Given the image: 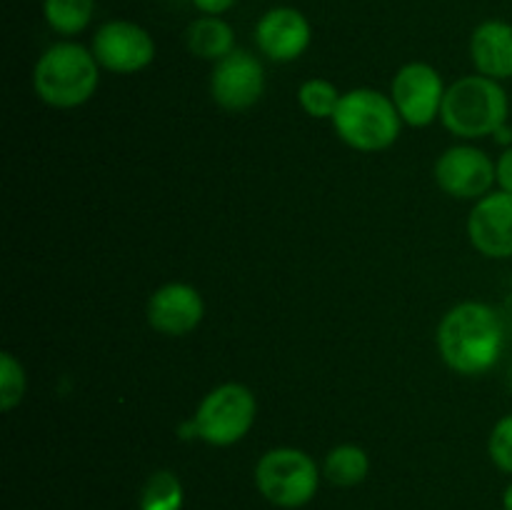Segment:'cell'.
I'll return each instance as SVG.
<instances>
[{
	"label": "cell",
	"instance_id": "ba28073f",
	"mask_svg": "<svg viewBox=\"0 0 512 510\" xmlns=\"http://www.w3.org/2000/svg\"><path fill=\"white\" fill-rule=\"evenodd\" d=\"M443 75L428 63H408L395 73L390 98L398 108L403 123L413 128H425L433 123L443 110L445 100Z\"/></svg>",
	"mask_w": 512,
	"mask_h": 510
},
{
	"label": "cell",
	"instance_id": "5b68a950",
	"mask_svg": "<svg viewBox=\"0 0 512 510\" xmlns=\"http://www.w3.org/2000/svg\"><path fill=\"white\" fill-rule=\"evenodd\" d=\"M255 485L278 508H303L318 493L320 470L305 450L273 448L255 465Z\"/></svg>",
	"mask_w": 512,
	"mask_h": 510
},
{
	"label": "cell",
	"instance_id": "8992f818",
	"mask_svg": "<svg viewBox=\"0 0 512 510\" xmlns=\"http://www.w3.org/2000/svg\"><path fill=\"white\" fill-rule=\"evenodd\" d=\"M258 413L253 390L240 383H223L210 390L198 405L193 430L215 448H228L250 433Z\"/></svg>",
	"mask_w": 512,
	"mask_h": 510
},
{
	"label": "cell",
	"instance_id": "4fadbf2b",
	"mask_svg": "<svg viewBox=\"0 0 512 510\" xmlns=\"http://www.w3.org/2000/svg\"><path fill=\"white\" fill-rule=\"evenodd\" d=\"M205 315L203 295L188 283H168L148 300V323L155 333L180 338L193 333Z\"/></svg>",
	"mask_w": 512,
	"mask_h": 510
},
{
	"label": "cell",
	"instance_id": "30bf717a",
	"mask_svg": "<svg viewBox=\"0 0 512 510\" xmlns=\"http://www.w3.org/2000/svg\"><path fill=\"white\" fill-rule=\"evenodd\" d=\"M435 183L458 200H480L495 183V163L473 145L448 148L435 163Z\"/></svg>",
	"mask_w": 512,
	"mask_h": 510
},
{
	"label": "cell",
	"instance_id": "3957f363",
	"mask_svg": "<svg viewBox=\"0 0 512 510\" xmlns=\"http://www.w3.org/2000/svg\"><path fill=\"white\" fill-rule=\"evenodd\" d=\"M335 133L345 145L360 153H378L400 138V118L393 98L373 88H355L343 93L333 118Z\"/></svg>",
	"mask_w": 512,
	"mask_h": 510
},
{
	"label": "cell",
	"instance_id": "2e32d148",
	"mask_svg": "<svg viewBox=\"0 0 512 510\" xmlns=\"http://www.w3.org/2000/svg\"><path fill=\"white\" fill-rule=\"evenodd\" d=\"M368 470V453H365L360 445H335V448L325 455L323 475L328 483L338 485V488H353V485H360L368 478Z\"/></svg>",
	"mask_w": 512,
	"mask_h": 510
},
{
	"label": "cell",
	"instance_id": "d4e9b609",
	"mask_svg": "<svg viewBox=\"0 0 512 510\" xmlns=\"http://www.w3.org/2000/svg\"><path fill=\"white\" fill-rule=\"evenodd\" d=\"M508 383H510V388H512V365H510V370H508Z\"/></svg>",
	"mask_w": 512,
	"mask_h": 510
},
{
	"label": "cell",
	"instance_id": "5bb4252c",
	"mask_svg": "<svg viewBox=\"0 0 512 510\" xmlns=\"http://www.w3.org/2000/svg\"><path fill=\"white\" fill-rule=\"evenodd\" d=\"M470 58L485 78H512V25L505 20H485L470 35Z\"/></svg>",
	"mask_w": 512,
	"mask_h": 510
},
{
	"label": "cell",
	"instance_id": "9c48e42d",
	"mask_svg": "<svg viewBox=\"0 0 512 510\" xmlns=\"http://www.w3.org/2000/svg\"><path fill=\"white\" fill-rule=\"evenodd\" d=\"M265 70L263 63L250 50L235 48L233 53L218 60L210 73V95L215 103L230 113L248 110L263 98Z\"/></svg>",
	"mask_w": 512,
	"mask_h": 510
},
{
	"label": "cell",
	"instance_id": "44dd1931",
	"mask_svg": "<svg viewBox=\"0 0 512 510\" xmlns=\"http://www.w3.org/2000/svg\"><path fill=\"white\" fill-rule=\"evenodd\" d=\"M488 453L495 468L512 475V415H505L503 420L495 423L488 440Z\"/></svg>",
	"mask_w": 512,
	"mask_h": 510
},
{
	"label": "cell",
	"instance_id": "ffe728a7",
	"mask_svg": "<svg viewBox=\"0 0 512 510\" xmlns=\"http://www.w3.org/2000/svg\"><path fill=\"white\" fill-rule=\"evenodd\" d=\"M25 395V370L13 353L0 355V408L5 413L15 408Z\"/></svg>",
	"mask_w": 512,
	"mask_h": 510
},
{
	"label": "cell",
	"instance_id": "7a4b0ae2",
	"mask_svg": "<svg viewBox=\"0 0 512 510\" xmlns=\"http://www.w3.org/2000/svg\"><path fill=\"white\" fill-rule=\"evenodd\" d=\"M100 83V63L85 45L63 40L45 50L33 68L35 95L50 108H78L88 103Z\"/></svg>",
	"mask_w": 512,
	"mask_h": 510
},
{
	"label": "cell",
	"instance_id": "603a6c76",
	"mask_svg": "<svg viewBox=\"0 0 512 510\" xmlns=\"http://www.w3.org/2000/svg\"><path fill=\"white\" fill-rule=\"evenodd\" d=\"M235 3H238V0H193V5L203 15H223L228 13Z\"/></svg>",
	"mask_w": 512,
	"mask_h": 510
},
{
	"label": "cell",
	"instance_id": "9a60e30c",
	"mask_svg": "<svg viewBox=\"0 0 512 510\" xmlns=\"http://www.w3.org/2000/svg\"><path fill=\"white\" fill-rule=\"evenodd\" d=\"M185 45L200 60H223L235 50V30L220 15H200L185 30Z\"/></svg>",
	"mask_w": 512,
	"mask_h": 510
},
{
	"label": "cell",
	"instance_id": "277c9868",
	"mask_svg": "<svg viewBox=\"0 0 512 510\" xmlns=\"http://www.w3.org/2000/svg\"><path fill=\"white\" fill-rule=\"evenodd\" d=\"M508 118V95L500 80L485 75L460 78L445 90L440 120L453 135L465 140L485 138L503 128Z\"/></svg>",
	"mask_w": 512,
	"mask_h": 510
},
{
	"label": "cell",
	"instance_id": "8fae6325",
	"mask_svg": "<svg viewBox=\"0 0 512 510\" xmlns=\"http://www.w3.org/2000/svg\"><path fill=\"white\" fill-rule=\"evenodd\" d=\"M313 30H310L308 18L298 8L290 5H278L268 13L260 15L255 25V43L265 58L275 63H293L308 50Z\"/></svg>",
	"mask_w": 512,
	"mask_h": 510
},
{
	"label": "cell",
	"instance_id": "52a82bcc",
	"mask_svg": "<svg viewBox=\"0 0 512 510\" xmlns=\"http://www.w3.org/2000/svg\"><path fill=\"white\" fill-rule=\"evenodd\" d=\"M95 60L100 68L118 75L140 73L155 60V40L133 20H108L93 35Z\"/></svg>",
	"mask_w": 512,
	"mask_h": 510
},
{
	"label": "cell",
	"instance_id": "d6986e66",
	"mask_svg": "<svg viewBox=\"0 0 512 510\" xmlns=\"http://www.w3.org/2000/svg\"><path fill=\"white\" fill-rule=\"evenodd\" d=\"M340 93L330 80L325 78H313V80H305L298 90V103L310 118H333L335 110H338Z\"/></svg>",
	"mask_w": 512,
	"mask_h": 510
},
{
	"label": "cell",
	"instance_id": "7c38bea8",
	"mask_svg": "<svg viewBox=\"0 0 512 510\" xmlns=\"http://www.w3.org/2000/svg\"><path fill=\"white\" fill-rule=\"evenodd\" d=\"M470 243L485 258L512 255V193L498 190L475 203L468 218Z\"/></svg>",
	"mask_w": 512,
	"mask_h": 510
},
{
	"label": "cell",
	"instance_id": "e0dca14e",
	"mask_svg": "<svg viewBox=\"0 0 512 510\" xmlns=\"http://www.w3.org/2000/svg\"><path fill=\"white\" fill-rule=\"evenodd\" d=\"M95 13V0H43V18L50 30L65 38L83 33Z\"/></svg>",
	"mask_w": 512,
	"mask_h": 510
},
{
	"label": "cell",
	"instance_id": "7402d4cb",
	"mask_svg": "<svg viewBox=\"0 0 512 510\" xmlns=\"http://www.w3.org/2000/svg\"><path fill=\"white\" fill-rule=\"evenodd\" d=\"M495 183L505 193H512V148L505 150L498 163H495Z\"/></svg>",
	"mask_w": 512,
	"mask_h": 510
},
{
	"label": "cell",
	"instance_id": "cb8c5ba5",
	"mask_svg": "<svg viewBox=\"0 0 512 510\" xmlns=\"http://www.w3.org/2000/svg\"><path fill=\"white\" fill-rule=\"evenodd\" d=\"M503 508L512 510V483L505 488V493H503Z\"/></svg>",
	"mask_w": 512,
	"mask_h": 510
},
{
	"label": "cell",
	"instance_id": "ac0fdd59",
	"mask_svg": "<svg viewBox=\"0 0 512 510\" xmlns=\"http://www.w3.org/2000/svg\"><path fill=\"white\" fill-rule=\"evenodd\" d=\"M183 483L170 470H155L140 488V510H183Z\"/></svg>",
	"mask_w": 512,
	"mask_h": 510
},
{
	"label": "cell",
	"instance_id": "6da1fadb",
	"mask_svg": "<svg viewBox=\"0 0 512 510\" xmlns=\"http://www.w3.org/2000/svg\"><path fill=\"white\" fill-rule=\"evenodd\" d=\"M438 350L450 370L480 375L503 353V323L490 305L465 300L443 315L438 325Z\"/></svg>",
	"mask_w": 512,
	"mask_h": 510
}]
</instances>
